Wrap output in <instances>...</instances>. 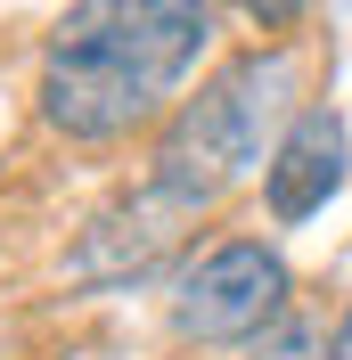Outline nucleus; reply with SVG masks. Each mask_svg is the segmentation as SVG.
<instances>
[{
	"label": "nucleus",
	"mask_w": 352,
	"mask_h": 360,
	"mask_svg": "<svg viewBox=\"0 0 352 360\" xmlns=\"http://www.w3.org/2000/svg\"><path fill=\"white\" fill-rule=\"evenodd\" d=\"M213 41V0H74L42 49V123L74 148H115L180 98Z\"/></svg>",
	"instance_id": "f257e3e1"
},
{
	"label": "nucleus",
	"mask_w": 352,
	"mask_h": 360,
	"mask_svg": "<svg viewBox=\"0 0 352 360\" xmlns=\"http://www.w3.org/2000/svg\"><path fill=\"white\" fill-rule=\"evenodd\" d=\"M295 107H303V49L295 41L246 49V58H230L197 98H180V115L164 123V139H156L148 180H164V188H180L189 205L213 213L246 172L270 164V148H279V131H287Z\"/></svg>",
	"instance_id": "f03ea898"
},
{
	"label": "nucleus",
	"mask_w": 352,
	"mask_h": 360,
	"mask_svg": "<svg viewBox=\"0 0 352 360\" xmlns=\"http://www.w3.org/2000/svg\"><path fill=\"white\" fill-rule=\"evenodd\" d=\"M287 295H295V278H287L279 246H263V238H221V246H205L197 262L180 270L172 328L189 344H246V336H263L270 319L287 311Z\"/></svg>",
	"instance_id": "7ed1b4c3"
},
{
	"label": "nucleus",
	"mask_w": 352,
	"mask_h": 360,
	"mask_svg": "<svg viewBox=\"0 0 352 360\" xmlns=\"http://www.w3.org/2000/svg\"><path fill=\"white\" fill-rule=\"evenodd\" d=\"M205 221V205H189L180 188H164V180H139L123 205H107L99 221L82 229V246H74V278L82 287H123V278H148L164 254L189 238V229Z\"/></svg>",
	"instance_id": "20e7f679"
},
{
	"label": "nucleus",
	"mask_w": 352,
	"mask_h": 360,
	"mask_svg": "<svg viewBox=\"0 0 352 360\" xmlns=\"http://www.w3.org/2000/svg\"><path fill=\"white\" fill-rule=\"evenodd\" d=\"M344 164H352V148H344V115H336V98H303V107L287 115L270 164H263L270 221H279V229H303L311 213L344 188Z\"/></svg>",
	"instance_id": "39448f33"
},
{
	"label": "nucleus",
	"mask_w": 352,
	"mask_h": 360,
	"mask_svg": "<svg viewBox=\"0 0 352 360\" xmlns=\"http://www.w3.org/2000/svg\"><path fill=\"white\" fill-rule=\"evenodd\" d=\"M238 8H246V25H263V33H287V25L303 17L311 0H238Z\"/></svg>",
	"instance_id": "423d86ee"
},
{
	"label": "nucleus",
	"mask_w": 352,
	"mask_h": 360,
	"mask_svg": "<svg viewBox=\"0 0 352 360\" xmlns=\"http://www.w3.org/2000/svg\"><path fill=\"white\" fill-rule=\"evenodd\" d=\"M328 360H352V303H344V319H336V336H328Z\"/></svg>",
	"instance_id": "0eeeda50"
}]
</instances>
